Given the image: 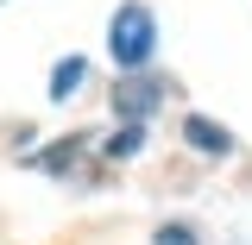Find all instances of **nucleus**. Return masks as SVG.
<instances>
[{
    "mask_svg": "<svg viewBox=\"0 0 252 245\" xmlns=\"http://www.w3.org/2000/svg\"><path fill=\"white\" fill-rule=\"evenodd\" d=\"M158 101H164V88H158L152 76H126L120 88H114V113H126V120L139 126V120H145V113L158 107Z\"/></svg>",
    "mask_w": 252,
    "mask_h": 245,
    "instance_id": "2",
    "label": "nucleus"
},
{
    "mask_svg": "<svg viewBox=\"0 0 252 245\" xmlns=\"http://www.w3.org/2000/svg\"><path fill=\"white\" fill-rule=\"evenodd\" d=\"M158 245H195V239H189L183 226H164V233H158Z\"/></svg>",
    "mask_w": 252,
    "mask_h": 245,
    "instance_id": "6",
    "label": "nucleus"
},
{
    "mask_svg": "<svg viewBox=\"0 0 252 245\" xmlns=\"http://www.w3.org/2000/svg\"><path fill=\"white\" fill-rule=\"evenodd\" d=\"M183 138H189V145H195V151H233V138H227V132H220V126H208V120H195V113H189V120H183Z\"/></svg>",
    "mask_w": 252,
    "mask_h": 245,
    "instance_id": "3",
    "label": "nucleus"
},
{
    "mask_svg": "<svg viewBox=\"0 0 252 245\" xmlns=\"http://www.w3.org/2000/svg\"><path fill=\"white\" fill-rule=\"evenodd\" d=\"M76 82H82V57H63V63H57V76H51V101H63Z\"/></svg>",
    "mask_w": 252,
    "mask_h": 245,
    "instance_id": "4",
    "label": "nucleus"
},
{
    "mask_svg": "<svg viewBox=\"0 0 252 245\" xmlns=\"http://www.w3.org/2000/svg\"><path fill=\"white\" fill-rule=\"evenodd\" d=\"M107 44H114V63H120V76H145V63H152V44H158V26L145 6H120L114 13V26H107Z\"/></svg>",
    "mask_w": 252,
    "mask_h": 245,
    "instance_id": "1",
    "label": "nucleus"
},
{
    "mask_svg": "<svg viewBox=\"0 0 252 245\" xmlns=\"http://www.w3.org/2000/svg\"><path fill=\"white\" fill-rule=\"evenodd\" d=\"M126 151H139V126H126V132L107 138V157H126Z\"/></svg>",
    "mask_w": 252,
    "mask_h": 245,
    "instance_id": "5",
    "label": "nucleus"
}]
</instances>
